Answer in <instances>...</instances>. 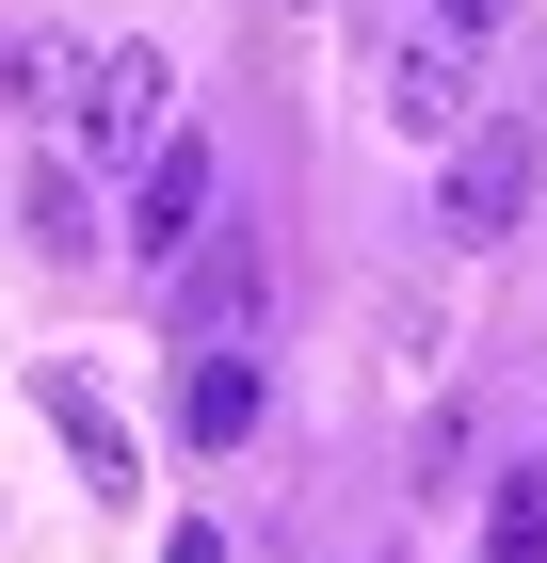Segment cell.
Here are the masks:
<instances>
[{
  "mask_svg": "<svg viewBox=\"0 0 547 563\" xmlns=\"http://www.w3.org/2000/svg\"><path fill=\"white\" fill-rule=\"evenodd\" d=\"M162 563H226V531H177V548H162Z\"/></svg>",
  "mask_w": 547,
  "mask_h": 563,
  "instance_id": "11",
  "label": "cell"
},
{
  "mask_svg": "<svg viewBox=\"0 0 547 563\" xmlns=\"http://www.w3.org/2000/svg\"><path fill=\"white\" fill-rule=\"evenodd\" d=\"M371 97H386V130H419V145H467V130H483V33H451V16L386 33Z\"/></svg>",
  "mask_w": 547,
  "mask_h": 563,
  "instance_id": "3",
  "label": "cell"
},
{
  "mask_svg": "<svg viewBox=\"0 0 547 563\" xmlns=\"http://www.w3.org/2000/svg\"><path fill=\"white\" fill-rule=\"evenodd\" d=\"M194 242H210V145L177 130L162 162H145V194H129V258H145V274H177Z\"/></svg>",
  "mask_w": 547,
  "mask_h": 563,
  "instance_id": "5",
  "label": "cell"
},
{
  "mask_svg": "<svg viewBox=\"0 0 547 563\" xmlns=\"http://www.w3.org/2000/svg\"><path fill=\"white\" fill-rule=\"evenodd\" d=\"M291 16H306V0H291Z\"/></svg>",
  "mask_w": 547,
  "mask_h": 563,
  "instance_id": "13",
  "label": "cell"
},
{
  "mask_svg": "<svg viewBox=\"0 0 547 563\" xmlns=\"http://www.w3.org/2000/svg\"><path fill=\"white\" fill-rule=\"evenodd\" d=\"M532 177H547V145H532V113H483L467 145H435V242H515L532 225Z\"/></svg>",
  "mask_w": 547,
  "mask_h": 563,
  "instance_id": "2",
  "label": "cell"
},
{
  "mask_svg": "<svg viewBox=\"0 0 547 563\" xmlns=\"http://www.w3.org/2000/svg\"><path fill=\"white\" fill-rule=\"evenodd\" d=\"M33 242H48V258H81V242H97V177L65 162V145L33 162Z\"/></svg>",
  "mask_w": 547,
  "mask_h": 563,
  "instance_id": "9",
  "label": "cell"
},
{
  "mask_svg": "<svg viewBox=\"0 0 547 563\" xmlns=\"http://www.w3.org/2000/svg\"><path fill=\"white\" fill-rule=\"evenodd\" d=\"M258 354H177V434H194V451H242L258 434Z\"/></svg>",
  "mask_w": 547,
  "mask_h": 563,
  "instance_id": "6",
  "label": "cell"
},
{
  "mask_svg": "<svg viewBox=\"0 0 547 563\" xmlns=\"http://www.w3.org/2000/svg\"><path fill=\"white\" fill-rule=\"evenodd\" d=\"M258 306H274V258H258L242 225H210L177 258V354H258Z\"/></svg>",
  "mask_w": 547,
  "mask_h": 563,
  "instance_id": "4",
  "label": "cell"
},
{
  "mask_svg": "<svg viewBox=\"0 0 547 563\" xmlns=\"http://www.w3.org/2000/svg\"><path fill=\"white\" fill-rule=\"evenodd\" d=\"M483 563H547V467H500V483H483Z\"/></svg>",
  "mask_w": 547,
  "mask_h": 563,
  "instance_id": "8",
  "label": "cell"
},
{
  "mask_svg": "<svg viewBox=\"0 0 547 563\" xmlns=\"http://www.w3.org/2000/svg\"><path fill=\"white\" fill-rule=\"evenodd\" d=\"M338 563H386V548H338Z\"/></svg>",
  "mask_w": 547,
  "mask_h": 563,
  "instance_id": "12",
  "label": "cell"
},
{
  "mask_svg": "<svg viewBox=\"0 0 547 563\" xmlns=\"http://www.w3.org/2000/svg\"><path fill=\"white\" fill-rule=\"evenodd\" d=\"M33 402H48V434L81 451V483H97V499H129V419H113V402H97L81 371H33Z\"/></svg>",
  "mask_w": 547,
  "mask_h": 563,
  "instance_id": "7",
  "label": "cell"
},
{
  "mask_svg": "<svg viewBox=\"0 0 547 563\" xmlns=\"http://www.w3.org/2000/svg\"><path fill=\"white\" fill-rule=\"evenodd\" d=\"M48 113H65V145H81V177H97V162H162V145H177V65H162L145 33H97Z\"/></svg>",
  "mask_w": 547,
  "mask_h": 563,
  "instance_id": "1",
  "label": "cell"
},
{
  "mask_svg": "<svg viewBox=\"0 0 547 563\" xmlns=\"http://www.w3.org/2000/svg\"><path fill=\"white\" fill-rule=\"evenodd\" d=\"M435 16H451V33H500V16H515V0H435Z\"/></svg>",
  "mask_w": 547,
  "mask_h": 563,
  "instance_id": "10",
  "label": "cell"
}]
</instances>
